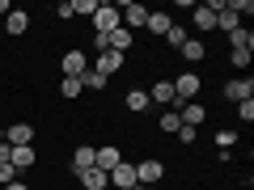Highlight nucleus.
<instances>
[{"label":"nucleus","mask_w":254,"mask_h":190,"mask_svg":"<svg viewBox=\"0 0 254 190\" xmlns=\"http://www.w3.org/2000/svg\"><path fill=\"white\" fill-rule=\"evenodd\" d=\"M225 97L233 101V106H237V101H250V97H254V81H250V76H242V81H229V85H225Z\"/></svg>","instance_id":"11"},{"label":"nucleus","mask_w":254,"mask_h":190,"mask_svg":"<svg viewBox=\"0 0 254 190\" xmlns=\"http://www.w3.org/2000/svg\"><path fill=\"white\" fill-rule=\"evenodd\" d=\"M178 118H182V127H199L203 118H208V110H203L199 101H187V106H178Z\"/></svg>","instance_id":"16"},{"label":"nucleus","mask_w":254,"mask_h":190,"mask_svg":"<svg viewBox=\"0 0 254 190\" xmlns=\"http://www.w3.org/2000/svg\"><path fill=\"white\" fill-rule=\"evenodd\" d=\"M85 169H93V148L89 144H81L72 152V173H85Z\"/></svg>","instance_id":"22"},{"label":"nucleus","mask_w":254,"mask_h":190,"mask_svg":"<svg viewBox=\"0 0 254 190\" xmlns=\"http://www.w3.org/2000/svg\"><path fill=\"white\" fill-rule=\"evenodd\" d=\"M102 0H72V17H93Z\"/></svg>","instance_id":"26"},{"label":"nucleus","mask_w":254,"mask_h":190,"mask_svg":"<svg viewBox=\"0 0 254 190\" xmlns=\"http://www.w3.org/2000/svg\"><path fill=\"white\" fill-rule=\"evenodd\" d=\"M119 13H123V30L136 34V30L148 26V13H153V9H144V4H119Z\"/></svg>","instance_id":"7"},{"label":"nucleus","mask_w":254,"mask_h":190,"mask_svg":"<svg viewBox=\"0 0 254 190\" xmlns=\"http://www.w3.org/2000/svg\"><path fill=\"white\" fill-rule=\"evenodd\" d=\"M229 59H233V68H250V59H254V51H250V47H237V51L229 55Z\"/></svg>","instance_id":"30"},{"label":"nucleus","mask_w":254,"mask_h":190,"mask_svg":"<svg viewBox=\"0 0 254 190\" xmlns=\"http://www.w3.org/2000/svg\"><path fill=\"white\" fill-rule=\"evenodd\" d=\"M216 30H220V34H233V30H242V17L229 13V4H225V9L216 13Z\"/></svg>","instance_id":"21"},{"label":"nucleus","mask_w":254,"mask_h":190,"mask_svg":"<svg viewBox=\"0 0 254 190\" xmlns=\"http://www.w3.org/2000/svg\"><path fill=\"white\" fill-rule=\"evenodd\" d=\"M81 93H85V85L76 81V76H64V81H60V97L72 101V97H81Z\"/></svg>","instance_id":"23"},{"label":"nucleus","mask_w":254,"mask_h":190,"mask_svg":"<svg viewBox=\"0 0 254 190\" xmlns=\"http://www.w3.org/2000/svg\"><path fill=\"white\" fill-rule=\"evenodd\" d=\"M178 55H182V59H190V63H199L203 55H208V43H203V38H187V43L178 47Z\"/></svg>","instance_id":"18"},{"label":"nucleus","mask_w":254,"mask_h":190,"mask_svg":"<svg viewBox=\"0 0 254 190\" xmlns=\"http://www.w3.org/2000/svg\"><path fill=\"white\" fill-rule=\"evenodd\" d=\"M60 68H64V76H76V81H81V76L89 72V59H85V51H81V47H72V51H64Z\"/></svg>","instance_id":"5"},{"label":"nucleus","mask_w":254,"mask_h":190,"mask_svg":"<svg viewBox=\"0 0 254 190\" xmlns=\"http://www.w3.org/2000/svg\"><path fill=\"white\" fill-rule=\"evenodd\" d=\"M233 144H237V131H229V127H225V131H216V148H220V152H229Z\"/></svg>","instance_id":"31"},{"label":"nucleus","mask_w":254,"mask_h":190,"mask_svg":"<svg viewBox=\"0 0 254 190\" xmlns=\"http://www.w3.org/2000/svg\"><path fill=\"white\" fill-rule=\"evenodd\" d=\"M187 38H190V34H187V26H178V21H174V26H170V34H165V47H174V51H178V47L187 43Z\"/></svg>","instance_id":"24"},{"label":"nucleus","mask_w":254,"mask_h":190,"mask_svg":"<svg viewBox=\"0 0 254 190\" xmlns=\"http://www.w3.org/2000/svg\"><path fill=\"white\" fill-rule=\"evenodd\" d=\"M123 63H127V55H115V51H102L98 59L89 63V68H93V72H102V76H106V81H110V76H115V72H123Z\"/></svg>","instance_id":"8"},{"label":"nucleus","mask_w":254,"mask_h":190,"mask_svg":"<svg viewBox=\"0 0 254 190\" xmlns=\"http://www.w3.org/2000/svg\"><path fill=\"white\" fill-rule=\"evenodd\" d=\"M229 13H237V17H250V13H254V0H229Z\"/></svg>","instance_id":"32"},{"label":"nucleus","mask_w":254,"mask_h":190,"mask_svg":"<svg viewBox=\"0 0 254 190\" xmlns=\"http://www.w3.org/2000/svg\"><path fill=\"white\" fill-rule=\"evenodd\" d=\"M225 4H229V0H208V4H195V9H190V13H195V17H190V21H195V30H199V34L216 30V13L225 9Z\"/></svg>","instance_id":"3"},{"label":"nucleus","mask_w":254,"mask_h":190,"mask_svg":"<svg viewBox=\"0 0 254 190\" xmlns=\"http://www.w3.org/2000/svg\"><path fill=\"white\" fill-rule=\"evenodd\" d=\"M55 17H60V21H72V0H60V4H55Z\"/></svg>","instance_id":"34"},{"label":"nucleus","mask_w":254,"mask_h":190,"mask_svg":"<svg viewBox=\"0 0 254 190\" xmlns=\"http://www.w3.org/2000/svg\"><path fill=\"white\" fill-rule=\"evenodd\" d=\"M81 85H85V89H98V93H102V89H110V81H106L102 72H93V68H89V72L81 76Z\"/></svg>","instance_id":"25"},{"label":"nucleus","mask_w":254,"mask_h":190,"mask_svg":"<svg viewBox=\"0 0 254 190\" xmlns=\"http://www.w3.org/2000/svg\"><path fill=\"white\" fill-rule=\"evenodd\" d=\"M170 26H174V17H170V13H148V34H153V38H165V34H170Z\"/></svg>","instance_id":"19"},{"label":"nucleus","mask_w":254,"mask_h":190,"mask_svg":"<svg viewBox=\"0 0 254 190\" xmlns=\"http://www.w3.org/2000/svg\"><path fill=\"white\" fill-rule=\"evenodd\" d=\"M9 182H17V173H13V165H0V186H9Z\"/></svg>","instance_id":"35"},{"label":"nucleus","mask_w":254,"mask_h":190,"mask_svg":"<svg viewBox=\"0 0 254 190\" xmlns=\"http://www.w3.org/2000/svg\"><path fill=\"white\" fill-rule=\"evenodd\" d=\"M199 89H203V76L199 72H182L178 81H174V110L187 106V101H195V97H199Z\"/></svg>","instance_id":"1"},{"label":"nucleus","mask_w":254,"mask_h":190,"mask_svg":"<svg viewBox=\"0 0 254 190\" xmlns=\"http://www.w3.org/2000/svg\"><path fill=\"white\" fill-rule=\"evenodd\" d=\"M110 186H115V190H131V186H136V165L119 161L115 169H110Z\"/></svg>","instance_id":"9"},{"label":"nucleus","mask_w":254,"mask_h":190,"mask_svg":"<svg viewBox=\"0 0 254 190\" xmlns=\"http://www.w3.org/2000/svg\"><path fill=\"white\" fill-rule=\"evenodd\" d=\"M157 127H161L165 136H174V131H178V127H182V118H178V110H170V114H161V118H157Z\"/></svg>","instance_id":"27"},{"label":"nucleus","mask_w":254,"mask_h":190,"mask_svg":"<svg viewBox=\"0 0 254 190\" xmlns=\"http://www.w3.org/2000/svg\"><path fill=\"white\" fill-rule=\"evenodd\" d=\"M237 118H242V123H254V97L250 101H237Z\"/></svg>","instance_id":"33"},{"label":"nucleus","mask_w":254,"mask_h":190,"mask_svg":"<svg viewBox=\"0 0 254 190\" xmlns=\"http://www.w3.org/2000/svg\"><path fill=\"white\" fill-rule=\"evenodd\" d=\"M229 47H233V51H237V47H250V51H254V34H250V30H233V34H229Z\"/></svg>","instance_id":"28"},{"label":"nucleus","mask_w":254,"mask_h":190,"mask_svg":"<svg viewBox=\"0 0 254 190\" xmlns=\"http://www.w3.org/2000/svg\"><path fill=\"white\" fill-rule=\"evenodd\" d=\"M9 156H13V148L4 144V140H0V165H9Z\"/></svg>","instance_id":"37"},{"label":"nucleus","mask_w":254,"mask_h":190,"mask_svg":"<svg viewBox=\"0 0 254 190\" xmlns=\"http://www.w3.org/2000/svg\"><path fill=\"white\" fill-rule=\"evenodd\" d=\"M0 190H30V186H26V182L17 178V182H9V186H0Z\"/></svg>","instance_id":"38"},{"label":"nucleus","mask_w":254,"mask_h":190,"mask_svg":"<svg viewBox=\"0 0 254 190\" xmlns=\"http://www.w3.org/2000/svg\"><path fill=\"white\" fill-rule=\"evenodd\" d=\"M4 144H9V148L34 144V123H9V127H4Z\"/></svg>","instance_id":"6"},{"label":"nucleus","mask_w":254,"mask_h":190,"mask_svg":"<svg viewBox=\"0 0 254 190\" xmlns=\"http://www.w3.org/2000/svg\"><path fill=\"white\" fill-rule=\"evenodd\" d=\"M76 182H81V190H110V173L106 169H85V173H76Z\"/></svg>","instance_id":"10"},{"label":"nucleus","mask_w":254,"mask_h":190,"mask_svg":"<svg viewBox=\"0 0 254 190\" xmlns=\"http://www.w3.org/2000/svg\"><path fill=\"white\" fill-rule=\"evenodd\" d=\"M123 106L131 110V114H144V110L153 106V101H148V93H144V89H131V93L123 97Z\"/></svg>","instance_id":"20"},{"label":"nucleus","mask_w":254,"mask_h":190,"mask_svg":"<svg viewBox=\"0 0 254 190\" xmlns=\"http://www.w3.org/2000/svg\"><path fill=\"white\" fill-rule=\"evenodd\" d=\"M4 30H9V38H21L30 30V13L26 9H9V17H4Z\"/></svg>","instance_id":"12"},{"label":"nucleus","mask_w":254,"mask_h":190,"mask_svg":"<svg viewBox=\"0 0 254 190\" xmlns=\"http://www.w3.org/2000/svg\"><path fill=\"white\" fill-rule=\"evenodd\" d=\"M93 34H115L119 26H123V13H119V4H110V0H102L98 13H93Z\"/></svg>","instance_id":"2"},{"label":"nucleus","mask_w":254,"mask_h":190,"mask_svg":"<svg viewBox=\"0 0 254 190\" xmlns=\"http://www.w3.org/2000/svg\"><path fill=\"white\" fill-rule=\"evenodd\" d=\"M148 101H153V106H174V81H157L153 89H148Z\"/></svg>","instance_id":"17"},{"label":"nucleus","mask_w":254,"mask_h":190,"mask_svg":"<svg viewBox=\"0 0 254 190\" xmlns=\"http://www.w3.org/2000/svg\"><path fill=\"white\" fill-rule=\"evenodd\" d=\"M131 190H153V186H140V182H136V186H131Z\"/></svg>","instance_id":"40"},{"label":"nucleus","mask_w":254,"mask_h":190,"mask_svg":"<svg viewBox=\"0 0 254 190\" xmlns=\"http://www.w3.org/2000/svg\"><path fill=\"white\" fill-rule=\"evenodd\" d=\"M174 136H178V144L195 148V144H199V127H178V131H174Z\"/></svg>","instance_id":"29"},{"label":"nucleus","mask_w":254,"mask_h":190,"mask_svg":"<svg viewBox=\"0 0 254 190\" xmlns=\"http://www.w3.org/2000/svg\"><path fill=\"white\" fill-rule=\"evenodd\" d=\"M93 51H98V55L110 51V38H106V34H93Z\"/></svg>","instance_id":"36"},{"label":"nucleus","mask_w":254,"mask_h":190,"mask_svg":"<svg viewBox=\"0 0 254 190\" xmlns=\"http://www.w3.org/2000/svg\"><path fill=\"white\" fill-rule=\"evenodd\" d=\"M106 38H110V51H115V55H127L131 47H136V34H131V30H123V26H119L115 34H106Z\"/></svg>","instance_id":"15"},{"label":"nucleus","mask_w":254,"mask_h":190,"mask_svg":"<svg viewBox=\"0 0 254 190\" xmlns=\"http://www.w3.org/2000/svg\"><path fill=\"white\" fill-rule=\"evenodd\" d=\"M119 161H123V152H119L115 144H106V148H93V165H98V169H106V173H110Z\"/></svg>","instance_id":"13"},{"label":"nucleus","mask_w":254,"mask_h":190,"mask_svg":"<svg viewBox=\"0 0 254 190\" xmlns=\"http://www.w3.org/2000/svg\"><path fill=\"white\" fill-rule=\"evenodd\" d=\"M0 13H4V17H9V0H0Z\"/></svg>","instance_id":"39"},{"label":"nucleus","mask_w":254,"mask_h":190,"mask_svg":"<svg viewBox=\"0 0 254 190\" xmlns=\"http://www.w3.org/2000/svg\"><path fill=\"white\" fill-rule=\"evenodd\" d=\"M165 178V165L157 161V156H144V161H136V182L140 186H153V182Z\"/></svg>","instance_id":"4"},{"label":"nucleus","mask_w":254,"mask_h":190,"mask_svg":"<svg viewBox=\"0 0 254 190\" xmlns=\"http://www.w3.org/2000/svg\"><path fill=\"white\" fill-rule=\"evenodd\" d=\"M34 161H38V152L34 148H13V156H9V165H13V173H26V169H34Z\"/></svg>","instance_id":"14"}]
</instances>
